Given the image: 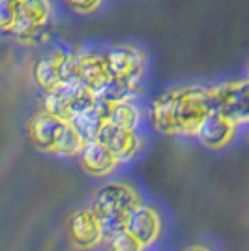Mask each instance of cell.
Returning <instances> with one entry per match:
<instances>
[{
    "label": "cell",
    "mask_w": 249,
    "mask_h": 251,
    "mask_svg": "<svg viewBox=\"0 0 249 251\" xmlns=\"http://www.w3.org/2000/svg\"><path fill=\"white\" fill-rule=\"evenodd\" d=\"M214 111L204 83H182L157 94L148 105L152 129L165 137H193L202 120Z\"/></svg>",
    "instance_id": "cell-1"
},
{
    "label": "cell",
    "mask_w": 249,
    "mask_h": 251,
    "mask_svg": "<svg viewBox=\"0 0 249 251\" xmlns=\"http://www.w3.org/2000/svg\"><path fill=\"white\" fill-rule=\"evenodd\" d=\"M107 62L113 75V84L100 92L103 101L141 100L145 81L150 70V52L137 42H114L105 45Z\"/></svg>",
    "instance_id": "cell-2"
},
{
    "label": "cell",
    "mask_w": 249,
    "mask_h": 251,
    "mask_svg": "<svg viewBox=\"0 0 249 251\" xmlns=\"http://www.w3.org/2000/svg\"><path fill=\"white\" fill-rule=\"evenodd\" d=\"M60 0H23L21 19L8 38L28 49L51 47L60 21Z\"/></svg>",
    "instance_id": "cell-3"
},
{
    "label": "cell",
    "mask_w": 249,
    "mask_h": 251,
    "mask_svg": "<svg viewBox=\"0 0 249 251\" xmlns=\"http://www.w3.org/2000/svg\"><path fill=\"white\" fill-rule=\"evenodd\" d=\"M141 202L143 197L133 184L124 180H113V182H105L101 188L94 191L90 208L101 220L105 236L109 238L114 232L125 229V221L129 214Z\"/></svg>",
    "instance_id": "cell-4"
},
{
    "label": "cell",
    "mask_w": 249,
    "mask_h": 251,
    "mask_svg": "<svg viewBox=\"0 0 249 251\" xmlns=\"http://www.w3.org/2000/svg\"><path fill=\"white\" fill-rule=\"evenodd\" d=\"M32 79L42 92H54L62 86L81 83V68L75 47L51 45L36 58Z\"/></svg>",
    "instance_id": "cell-5"
},
{
    "label": "cell",
    "mask_w": 249,
    "mask_h": 251,
    "mask_svg": "<svg viewBox=\"0 0 249 251\" xmlns=\"http://www.w3.org/2000/svg\"><path fill=\"white\" fill-rule=\"evenodd\" d=\"M208 88L214 111L227 115L240 126H249V77L223 79L210 83Z\"/></svg>",
    "instance_id": "cell-6"
},
{
    "label": "cell",
    "mask_w": 249,
    "mask_h": 251,
    "mask_svg": "<svg viewBox=\"0 0 249 251\" xmlns=\"http://www.w3.org/2000/svg\"><path fill=\"white\" fill-rule=\"evenodd\" d=\"M98 101H100L98 92L79 83L62 86L54 92H43L42 109L66 120H75L79 115L98 105Z\"/></svg>",
    "instance_id": "cell-7"
},
{
    "label": "cell",
    "mask_w": 249,
    "mask_h": 251,
    "mask_svg": "<svg viewBox=\"0 0 249 251\" xmlns=\"http://www.w3.org/2000/svg\"><path fill=\"white\" fill-rule=\"evenodd\" d=\"M79 68H81V84L88 86L94 92H103L107 86L113 84L111 68L107 62L105 45L81 43L75 47Z\"/></svg>",
    "instance_id": "cell-8"
},
{
    "label": "cell",
    "mask_w": 249,
    "mask_h": 251,
    "mask_svg": "<svg viewBox=\"0 0 249 251\" xmlns=\"http://www.w3.org/2000/svg\"><path fill=\"white\" fill-rule=\"evenodd\" d=\"M72 120H66L60 116L52 115L45 109L36 111L26 122V133L34 147L43 154H56L58 143L62 139L66 127Z\"/></svg>",
    "instance_id": "cell-9"
},
{
    "label": "cell",
    "mask_w": 249,
    "mask_h": 251,
    "mask_svg": "<svg viewBox=\"0 0 249 251\" xmlns=\"http://www.w3.org/2000/svg\"><path fill=\"white\" fill-rule=\"evenodd\" d=\"M98 139L103 145H107V148L118 157V161L122 165L129 163V161H135L146 147V137L143 127L141 129H131V127L114 126L111 122H107L101 127Z\"/></svg>",
    "instance_id": "cell-10"
},
{
    "label": "cell",
    "mask_w": 249,
    "mask_h": 251,
    "mask_svg": "<svg viewBox=\"0 0 249 251\" xmlns=\"http://www.w3.org/2000/svg\"><path fill=\"white\" fill-rule=\"evenodd\" d=\"M66 232L77 250H94L107 240L103 223L90 206L73 212L66 223Z\"/></svg>",
    "instance_id": "cell-11"
},
{
    "label": "cell",
    "mask_w": 249,
    "mask_h": 251,
    "mask_svg": "<svg viewBox=\"0 0 249 251\" xmlns=\"http://www.w3.org/2000/svg\"><path fill=\"white\" fill-rule=\"evenodd\" d=\"M240 127L242 126L234 122L232 118H228L227 115L212 111L202 120V124L199 126L195 141L208 150H223L234 143V139L240 133Z\"/></svg>",
    "instance_id": "cell-12"
},
{
    "label": "cell",
    "mask_w": 249,
    "mask_h": 251,
    "mask_svg": "<svg viewBox=\"0 0 249 251\" xmlns=\"http://www.w3.org/2000/svg\"><path fill=\"white\" fill-rule=\"evenodd\" d=\"M125 230H129L146 250H150L163 236V216L156 206L141 202L129 214L125 221Z\"/></svg>",
    "instance_id": "cell-13"
},
{
    "label": "cell",
    "mask_w": 249,
    "mask_h": 251,
    "mask_svg": "<svg viewBox=\"0 0 249 251\" xmlns=\"http://www.w3.org/2000/svg\"><path fill=\"white\" fill-rule=\"evenodd\" d=\"M79 163L86 175L94 178H105L111 176L116 169L122 163L118 161V157L103 145L100 139H90L86 141L83 152L79 156Z\"/></svg>",
    "instance_id": "cell-14"
},
{
    "label": "cell",
    "mask_w": 249,
    "mask_h": 251,
    "mask_svg": "<svg viewBox=\"0 0 249 251\" xmlns=\"http://www.w3.org/2000/svg\"><path fill=\"white\" fill-rule=\"evenodd\" d=\"M145 120H148V116H146L143 105L139 103V100H120V101L109 103L107 122H111V124L131 127V129H141L145 126Z\"/></svg>",
    "instance_id": "cell-15"
},
{
    "label": "cell",
    "mask_w": 249,
    "mask_h": 251,
    "mask_svg": "<svg viewBox=\"0 0 249 251\" xmlns=\"http://www.w3.org/2000/svg\"><path fill=\"white\" fill-rule=\"evenodd\" d=\"M21 2L23 0H0V30L4 36H10L21 19Z\"/></svg>",
    "instance_id": "cell-16"
},
{
    "label": "cell",
    "mask_w": 249,
    "mask_h": 251,
    "mask_svg": "<svg viewBox=\"0 0 249 251\" xmlns=\"http://www.w3.org/2000/svg\"><path fill=\"white\" fill-rule=\"evenodd\" d=\"M66 10L77 17H96L105 10L109 0H60Z\"/></svg>",
    "instance_id": "cell-17"
},
{
    "label": "cell",
    "mask_w": 249,
    "mask_h": 251,
    "mask_svg": "<svg viewBox=\"0 0 249 251\" xmlns=\"http://www.w3.org/2000/svg\"><path fill=\"white\" fill-rule=\"evenodd\" d=\"M105 246H107V251H146L145 246L125 229L111 234L105 240Z\"/></svg>",
    "instance_id": "cell-18"
},
{
    "label": "cell",
    "mask_w": 249,
    "mask_h": 251,
    "mask_svg": "<svg viewBox=\"0 0 249 251\" xmlns=\"http://www.w3.org/2000/svg\"><path fill=\"white\" fill-rule=\"evenodd\" d=\"M182 251H214L210 246H204V244H191V246H186Z\"/></svg>",
    "instance_id": "cell-19"
},
{
    "label": "cell",
    "mask_w": 249,
    "mask_h": 251,
    "mask_svg": "<svg viewBox=\"0 0 249 251\" xmlns=\"http://www.w3.org/2000/svg\"><path fill=\"white\" fill-rule=\"evenodd\" d=\"M246 77H249V64H248V70H246Z\"/></svg>",
    "instance_id": "cell-20"
},
{
    "label": "cell",
    "mask_w": 249,
    "mask_h": 251,
    "mask_svg": "<svg viewBox=\"0 0 249 251\" xmlns=\"http://www.w3.org/2000/svg\"><path fill=\"white\" fill-rule=\"evenodd\" d=\"M248 141H249V131H248Z\"/></svg>",
    "instance_id": "cell-21"
},
{
    "label": "cell",
    "mask_w": 249,
    "mask_h": 251,
    "mask_svg": "<svg viewBox=\"0 0 249 251\" xmlns=\"http://www.w3.org/2000/svg\"><path fill=\"white\" fill-rule=\"evenodd\" d=\"M146 251H148V250H146Z\"/></svg>",
    "instance_id": "cell-22"
}]
</instances>
